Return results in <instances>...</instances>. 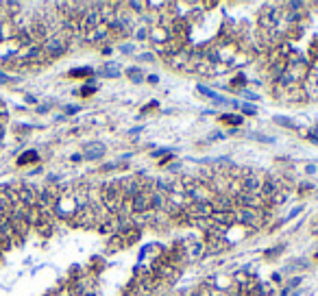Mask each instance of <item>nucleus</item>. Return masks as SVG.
<instances>
[{"label":"nucleus","instance_id":"32","mask_svg":"<svg viewBox=\"0 0 318 296\" xmlns=\"http://www.w3.org/2000/svg\"><path fill=\"white\" fill-rule=\"evenodd\" d=\"M247 137H249V140L260 142V144H273V142H275V137H271V135H264V133H255V131L247 133Z\"/></svg>","mask_w":318,"mask_h":296},{"label":"nucleus","instance_id":"55","mask_svg":"<svg viewBox=\"0 0 318 296\" xmlns=\"http://www.w3.org/2000/svg\"><path fill=\"white\" fill-rule=\"evenodd\" d=\"M111 52H113V46H105L103 48V55H111Z\"/></svg>","mask_w":318,"mask_h":296},{"label":"nucleus","instance_id":"23","mask_svg":"<svg viewBox=\"0 0 318 296\" xmlns=\"http://www.w3.org/2000/svg\"><path fill=\"white\" fill-rule=\"evenodd\" d=\"M220 122H223V124H229L231 129H240V126H242V122H244V118L238 116V113H223V116H220Z\"/></svg>","mask_w":318,"mask_h":296},{"label":"nucleus","instance_id":"56","mask_svg":"<svg viewBox=\"0 0 318 296\" xmlns=\"http://www.w3.org/2000/svg\"><path fill=\"white\" fill-rule=\"evenodd\" d=\"M279 296H290V290H286V288H281V294Z\"/></svg>","mask_w":318,"mask_h":296},{"label":"nucleus","instance_id":"22","mask_svg":"<svg viewBox=\"0 0 318 296\" xmlns=\"http://www.w3.org/2000/svg\"><path fill=\"white\" fill-rule=\"evenodd\" d=\"M94 74H98V76H105V78H118L122 72H120V68L113 61L109 63H105V68H100L98 72H94Z\"/></svg>","mask_w":318,"mask_h":296},{"label":"nucleus","instance_id":"48","mask_svg":"<svg viewBox=\"0 0 318 296\" xmlns=\"http://www.w3.org/2000/svg\"><path fill=\"white\" fill-rule=\"evenodd\" d=\"M146 83H148V85H157V83H159V76H157V74H146Z\"/></svg>","mask_w":318,"mask_h":296},{"label":"nucleus","instance_id":"26","mask_svg":"<svg viewBox=\"0 0 318 296\" xmlns=\"http://www.w3.org/2000/svg\"><path fill=\"white\" fill-rule=\"evenodd\" d=\"M127 4V9L129 11H133L135 15H144L148 11V7H146V2H142V0H129V2H124Z\"/></svg>","mask_w":318,"mask_h":296},{"label":"nucleus","instance_id":"18","mask_svg":"<svg viewBox=\"0 0 318 296\" xmlns=\"http://www.w3.org/2000/svg\"><path fill=\"white\" fill-rule=\"evenodd\" d=\"M17 37V28L15 24L7 20V22H0V41H11Z\"/></svg>","mask_w":318,"mask_h":296},{"label":"nucleus","instance_id":"8","mask_svg":"<svg viewBox=\"0 0 318 296\" xmlns=\"http://www.w3.org/2000/svg\"><path fill=\"white\" fill-rule=\"evenodd\" d=\"M205 242V255H223L225 251H229L231 246L225 242V238H220V235H212V238H203Z\"/></svg>","mask_w":318,"mask_h":296},{"label":"nucleus","instance_id":"3","mask_svg":"<svg viewBox=\"0 0 318 296\" xmlns=\"http://www.w3.org/2000/svg\"><path fill=\"white\" fill-rule=\"evenodd\" d=\"M15 187V194H17V201L26 207H35L37 205V187L35 185H28V183H17Z\"/></svg>","mask_w":318,"mask_h":296},{"label":"nucleus","instance_id":"52","mask_svg":"<svg viewBox=\"0 0 318 296\" xmlns=\"http://www.w3.org/2000/svg\"><path fill=\"white\" fill-rule=\"evenodd\" d=\"M9 81H11V76L7 72H0V83H9Z\"/></svg>","mask_w":318,"mask_h":296},{"label":"nucleus","instance_id":"27","mask_svg":"<svg viewBox=\"0 0 318 296\" xmlns=\"http://www.w3.org/2000/svg\"><path fill=\"white\" fill-rule=\"evenodd\" d=\"M273 120H275V124H279V126H286V129H292V131H301V126L288 116H275Z\"/></svg>","mask_w":318,"mask_h":296},{"label":"nucleus","instance_id":"4","mask_svg":"<svg viewBox=\"0 0 318 296\" xmlns=\"http://www.w3.org/2000/svg\"><path fill=\"white\" fill-rule=\"evenodd\" d=\"M83 41H87V44H107V41H111L109 26L100 22L96 28H92V31H87V33H83Z\"/></svg>","mask_w":318,"mask_h":296},{"label":"nucleus","instance_id":"29","mask_svg":"<svg viewBox=\"0 0 318 296\" xmlns=\"http://www.w3.org/2000/svg\"><path fill=\"white\" fill-rule=\"evenodd\" d=\"M281 253H286V244H277L273 246V249H266L264 251V259H268V262H273V259H277Z\"/></svg>","mask_w":318,"mask_h":296},{"label":"nucleus","instance_id":"13","mask_svg":"<svg viewBox=\"0 0 318 296\" xmlns=\"http://www.w3.org/2000/svg\"><path fill=\"white\" fill-rule=\"evenodd\" d=\"M209 220H212L214 225L225 227V229H229V227H233V225H238L236 211H214V214L209 216Z\"/></svg>","mask_w":318,"mask_h":296},{"label":"nucleus","instance_id":"49","mask_svg":"<svg viewBox=\"0 0 318 296\" xmlns=\"http://www.w3.org/2000/svg\"><path fill=\"white\" fill-rule=\"evenodd\" d=\"M105 122H107L105 113H96V118H94V124H105Z\"/></svg>","mask_w":318,"mask_h":296},{"label":"nucleus","instance_id":"20","mask_svg":"<svg viewBox=\"0 0 318 296\" xmlns=\"http://www.w3.org/2000/svg\"><path fill=\"white\" fill-rule=\"evenodd\" d=\"M305 26H308V22L295 24V26H288V28H286V41H297V39H301L303 35H305Z\"/></svg>","mask_w":318,"mask_h":296},{"label":"nucleus","instance_id":"19","mask_svg":"<svg viewBox=\"0 0 318 296\" xmlns=\"http://www.w3.org/2000/svg\"><path fill=\"white\" fill-rule=\"evenodd\" d=\"M288 201H290V192L281 187V190H277L271 198H268V207H271V209H277V207H281V205H286Z\"/></svg>","mask_w":318,"mask_h":296},{"label":"nucleus","instance_id":"43","mask_svg":"<svg viewBox=\"0 0 318 296\" xmlns=\"http://www.w3.org/2000/svg\"><path fill=\"white\" fill-rule=\"evenodd\" d=\"M220 140H227V133H212V135L207 137V142H220Z\"/></svg>","mask_w":318,"mask_h":296},{"label":"nucleus","instance_id":"16","mask_svg":"<svg viewBox=\"0 0 318 296\" xmlns=\"http://www.w3.org/2000/svg\"><path fill=\"white\" fill-rule=\"evenodd\" d=\"M120 238H122L124 249H129V246H133V244H137V242H140L142 231H140V229H135V227H131V229H127V231L120 233Z\"/></svg>","mask_w":318,"mask_h":296},{"label":"nucleus","instance_id":"11","mask_svg":"<svg viewBox=\"0 0 318 296\" xmlns=\"http://www.w3.org/2000/svg\"><path fill=\"white\" fill-rule=\"evenodd\" d=\"M170 37H172L170 28L161 26V24H155V26H151V31H148V41H151L153 46H164Z\"/></svg>","mask_w":318,"mask_h":296},{"label":"nucleus","instance_id":"6","mask_svg":"<svg viewBox=\"0 0 318 296\" xmlns=\"http://www.w3.org/2000/svg\"><path fill=\"white\" fill-rule=\"evenodd\" d=\"M185 214L190 218H209L214 214V207L209 201H190V205L185 207Z\"/></svg>","mask_w":318,"mask_h":296},{"label":"nucleus","instance_id":"25","mask_svg":"<svg viewBox=\"0 0 318 296\" xmlns=\"http://www.w3.org/2000/svg\"><path fill=\"white\" fill-rule=\"evenodd\" d=\"M231 72V65L229 63H223V61H216L212 63V70H209V76H225Z\"/></svg>","mask_w":318,"mask_h":296},{"label":"nucleus","instance_id":"57","mask_svg":"<svg viewBox=\"0 0 318 296\" xmlns=\"http://www.w3.org/2000/svg\"><path fill=\"white\" fill-rule=\"evenodd\" d=\"M2 135H4V131H2V126H0V140H2Z\"/></svg>","mask_w":318,"mask_h":296},{"label":"nucleus","instance_id":"58","mask_svg":"<svg viewBox=\"0 0 318 296\" xmlns=\"http://www.w3.org/2000/svg\"><path fill=\"white\" fill-rule=\"evenodd\" d=\"M290 296H301V292H295V294H290Z\"/></svg>","mask_w":318,"mask_h":296},{"label":"nucleus","instance_id":"28","mask_svg":"<svg viewBox=\"0 0 318 296\" xmlns=\"http://www.w3.org/2000/svg\"><path fill=\"white\" fill-rule=\"evenodd\" d=\"M68 76L72 78H85V81H89V78L94 76V70L92 68H74L68 72Z\"/></svg>","mask_w":318,"mask_h":296},{"label":"nucleus","instance_id":"34","mask_svg":"<svg viewBox=\"0 0 318 296\" xmlns=\"http://www.w3.org/2000/svg\"><path fill=\"white\" fill-rule=\"evenodd\" d=\"M96 89H98V87L94 85V78H89V81H87V85H83V87L79 89V94L83 96V98H87V96H92V94L96 92Z\"/></svg>","mask_w":318,"mask_h":296},{"label":"nucleus","instance_id":"51","mask_svg":"<svg viewBox=\"0 0 318 296\" xmlns=\"http://www.w3.org/2000/svg\"><path fill=\"white\" fill-rule=\"evenodd\" d=\"M305 174H316V164H308V166H305Z\"/></svg>","mask_w":318,"mask_h":296},{"label":"nucleus","instance_id":"5","mask_svg":"<svg viewBox=\"0 0 318 296\" xmlns=\"http://www.w3.org/2000/svg\"><path fill=\"white\" fill-rule=\"evenodd\" d=\"M190 57H192V46L188 44L183 50H179V52H175V55L166 57L164 61L168 63V68H172V70H177V72H183V68L190 61Z\"/></svg>","mask_w":318,"mask_h":296},{"label":"nucleus","instance_id":"46","mask_svg":"<svg viewBox=\"0 0 318 296\" xmlns=\"http://www.w3.org/2000/svg\"><path fill=\"white\" fill-rule=\"evenodd\" d=\"M242 94H244V98H249L251 102H255V100H260V96H257L255 92H251V89H244V92H242Z\"/></svg>","mask_w":318,"mask_h":296},{"label":"nucleus","instance_id":"2","mask_svg":"<svg viewBox=\"0 0 318 296\" xmlns=\"http://www.w3.org/2000/svg\"><path fill=\"white\" fill-rule=\"evenodd\" d=\"M41 50H44L46 57L52 61V59L61 57V55H65V52L70 50V41L63 37V33H52L50 37L41 44Z\"/></svg>","mask_w":318,"mask_h":296},{"label":"nucleus","instance_id":"38","mask_svg":"<svg viewBox=\"0 0 318 296\" xmlns=\"http://www.w3.org/2000/svg\"><path fill=\"white\" fill-rule=\"evenodd\" d=\"M137 61H146V63H155L157 61V57H155V52H151V50H146V52H140V55H137Z\"/></svg>","mask_w":318,"mask_h":296},{"label":"nucleus","instance_id":"30","mask_svg":"<svg viewBox=\"0 0 318 296\" xmlns=\"http://www.w3.org/2000/svg\"><path fill=\"white\" fill-rule=\"evenodd\" d=\"M310 268V262H308V259H292V262L290 264H288V273H295V270H308Z\"/></svg>","mask_w":318,"mask_h":296},{"label":"nucleus","instance_id":"47","mask_svg":"<svg viewBox=\"0 0 318 296\" xmlns=\"http://www.w3.org/2000/svg\"><path fill=\"white\" fill-rule=\"evenodd\" d=\"M168 164H172V153H168V155H164V157L159 159V166H161V168H166Z\"/></svg>","mask_w":318,"mask_h":296},{"label":"nucleus","instance_id":"50","mask_svg":"<svg viewBox=\"0 0 318 296\" xmlns=\"http://www.w3.org/2000/svg\"><path fill=\"white\" fill-rule=\"evenodd\" d=\"M79 109H81V107H76V105H68V107H65V113H68V116H72V113H76Z\"/></svg>","mask_w":318,"mask_h":296},{"label":"nucleus","instance_id":"41","mask_svg":"<svg viewBox=\"0 0 318 296\" xmlns=\"http://www.w3.org/2000/svg\"><path fill=\"white\" fill-rule=\"evenodd\" d=\"M299 194H310V192H314V183H310V181H303V183H299Z\"/></svg>","mask_w":318,"mask_h":296},{"label":"nucleus","instance_id":"31","mask_svg":"<svg viewBox=\"0 0 318 296\" xmlns=\"http://www.w3.org/2000/svg\"><path fill=\"white\" fill-rule=\"evenodd\" d=\"M148 31H151V26H146V24H137L133 28V37L137 41H146L148 39Z\"/></svg>","mask_w":318,"mask_h":296},{"label":"nucleus","instance_id":"10","mask_svg":"<svg viewBox=\"0 0 318 296\" xmlns=\"http://www.w3.org/2000/svg\"><path fill=\"white\" fill-rule=\"evenodd\" d=\"M253 231H251V229H247V227H242V225H233V227H229L225 231V242L229 246H233V244H238V242H242L244 238H247V235H251Z\"/></svg>","mask_w":318,"mask_h":296},{"label":"nucleus","instance_id":"24","mask_svg":"<svg viewBox=\"0 0 318 296\" xmlns=\"http://www.w3.org/2000/svg\"><path fill=\"white\" fill-rule=\"evenodd\" d=\"M118 251H124V244H122L120 233H113V235H109V240H107V253H118Z\"/></svg>","mask_w":318,"mask_h":296},{"label":"nucleus","instance_id":"54","mask_svg":"<svg viewBox=\"0 0 318 296\" xmlns=\"http://www.w3.org/2000/svg\"><path fill=\"white\" fill-rule=\"evenodd\" d=\"M273 281H275V283H281V281H284V277H281V273H275V275H273Z\"/></svg>","mask_w":318,"mask_h":296},{"label":"nucleus","instance_id":"12","mask_svg":"<svg viewBox=\"0 0 318 296\" xmlns=\"http://www.w3.org/2000/svg\"><path fill=\"white\" fill-rule=\"evenodd\" d=\"M209 203H212L214 211H236L238 209L236 198L229 196V194H216Z\"/></svg>","mask_w":318,"mask_h":296},{"label":"nucleus","instance_id":"45","mask_svg":"<svg viewBox=\"0 0 318 296\" xmlns=\"http://www.w3.org/2000/svg\"><path fill=\"white\" fill-rule=\"evenodd\" d=\"M7 116H9V113H7V107H4V102L0 100V126H2V122L7 120Z\"/></svg>","mask_w":318,"mask_h":296},{"label":"nucleus","instance_id":"35","mask_svg":"<svg viewBox=\"0 0 318 296\" xmlns=\"http://www.w3.org/2000/svg\"><path fill=\"white\" fill-rule=\"evenodd\" d=\"M301 283H303V277H290V279H286L284 288L286 290H297V288H301Z\"/></svg>","mask_w":318,"mask_h":296},{"label":"nucleus","instance_id":"21","mask_svg":"<svg viewBox=\"0 0 318 296\" xmlns=\"http://www.w3.org/2000/svg\"><path fill=\"white\" fill-rule=\"evenodd\" d=\"M251 61H253V57H251L247 50H238V55L233 57V61L229 65H231V70H240V68H244L247 63H251Z\"/></svg>","mask_w":318,"mask_h":296},{"label":"nucleus","instance_id":"33","mask_svg":"<svg viewBox=\"0 0 318 296\" xmlns=\"http://www.w3.org/2000/svg\"><path fill=\"white\" fill-rule=\"evenodd\" d=\"M31 161H37V153H35V150H28V153H24L20 159H17V166H26V164H31Z\"/></svg>","mask_w":318,"mask_h":296},{"label":"nucleus","instance_id":"17","mask_svg":"<svg viewBox=\"0 0 318 296\" xmlns=\"http://www.w3.org/2000/svg\"><path fill=\"white\" fill-rule=\"evenodd\" d=\"M124 76H127L131 83H135V85H140V83L146 81V72H144L140 65H129V68L124 70Z\"/></svg>","mask_w":318,"mask_h":296},{"label":"nucleus","instance_id":"14","mask_svg":"<svg viewBox=\"0 0 318 296\" xmlns=\"http://www.w3.org/2000/svg\"><path fill=\"white\" fill-rule=\"evenodd\" d=\"M144 211H153L151 209V194L140 192L137 196L131 198V214H144Z\"/></svg>","mask_w":318,"mask_h":296},{"label":"nucleus","instance_id":"15","mask_svg":"<svg viewBox=\"0 0 318 296\" xmlns=\"http://www.w3.org/2000/svg\"><path fill=\"white\" fill-rule=\"evenodd\" d=\"M247 83H249L247 74H244V72H238V74H233L231 83H227V89L233 94H242L244 89H247Z\"/></svg>","mask_w":318,"mask_h":296},{"label":"nucleus","instance_id":"37","mask_svg":"<svg viewBox=\"0 0 318 296\" xmlns=\"http://www.w3.org/2000/svg\"><path fill=\"white\" fill-rule=\"evenodd\" d=\"M240 111H242V118H244V116H257V107L251 105V102H244V105H240Z\"/></svg>","mask_w":318,"mask_h":296},{"label":"nucleus","instance_id":"44","mask_svg":"<svg viewBox=\"0 0 318 296\" xmlns=\"http://www.w3.org/2000/svg\"><path fill=\"white\" fill-rule=\"evenodd\" d=\"M155 109H159V105H157V102H151V105L142 107V116H148V113L155 111Z\"/></svg>","mask_w":318,"mask_h":296},{"label":"nucleus","instance_id":"9","mask_svg":"<svg viewBox=\"0 0 318 296\" xmlns=\"http://www.w3.org/2000/svg\"><path fill=\"white\" fill-rule=\"evenodd\" d=\"M81 155H83V159H87V161H98L107 155V146L103 142H87L85 146H83Z\"/></svg>","mask_w":318,"mask_h":296},{"label":"nucleus","instance_id":"42","mask_svg":"<svg viewBox=\"0 0 318 296\" xmlns=\"http://www.w3.org/2000/svg\"><path fill=\"white\" fill-rule=\"evenodd\" d=\"M303 209H305V207H303V205H299V207H295V209H292V211H290V214H288V216H286V218H284V222H288V220H295V218H297V216H299V214H303Z\"/></svg>","mask_w":318,"mask_h":296},{"label":"nucleus","instance_id":"53","mask_svg":"<svg viewBox=\"0 0 318 296\" xmlns=\"http://www.w3.org/2000/svg\"><path fill=\"white\" fill-rule=\"evenodd\" d=\"M142 131H144V126H135V129H131V131H129V135H133V137H135L137 133H142Z\"/></svg>","mask_w":318,"mask_h":296},{"label":"nucleus","instance_id":"59","mask_svg":"<svg viewBox=\"0 0 318 296\" xmlns=\"http://www.w3.org/2000/svg\"><path fill=\"white\" fill-rule=\"evenodd\" d=\"M262 296H275V294H262Z\"/></svg>","mask_w":318,"mask_h":296},{"label":"nucleus","instance_id":"36","mask_svg":"<svg viewBox=\"0 0 318 296\" xmlns=\"http://www.w3.org/2000/svg\"><path fill=\"white\" fill-rule=\"evenodd\" d=\"M301 137H305L308 142H312L314 146H318V133L310 131V129H303V126H301Z\"/></svg>","mask_w":318,"mask_h":296},{"label":"nucleus","instance_id":"40","mask_svg":"<svg viewBox=\"0 0 318 296\" xmlns=\"http://www.w3.org/2000/svg\"><path fill=\"white\" fill-rule=\"evenodd\" d=\"M120 52H124V55H133L135 52V46H133V41H120Z\"/></svg>","mask_w":318,"mask_h":296},{"label":"nucleus","instance_id":"1","mask_svg":"<svg viewBox=\"0 0 318 296\" xmlns=\"http://www.w3.org/2000/svg\"><path fill=\"white\" fill-rule=\"evenodd\" d=\"M281 20H284L281 2H268L257 13V28H262V31H275L281 24Z\"/></svg>","mask_w":318,"mask_h":296},{"label":"nucleus","instance_id":"39","mask_svg":"<svg viewBox=\"0 0 318 296\" xmlns=\"http://www.w3.org/2000/svg\"><path fill=\"white\" fill-rule=\"evenodd\" d=\"M105 268V259L103 257H94L92 259V275H98Z\"/></svg>","mask_w":318,"mask_h":296},{"label":"nucleus","instance_id":"7","mask_svg":"<svg viewBox=\"0 0 318 296\" xmlns=\"http://www.w3.org/2000/svg\"><path fill=\"white\" fill-rule=\"evenodd\" d=\"M166 255V246L164 244H159V242H151V244H146L142 249L140 253V262H144L146 259L148 264H155V262H159L161 257Z\"/></svg>","mask_w":318,"mask_h":296}]
</instances>
